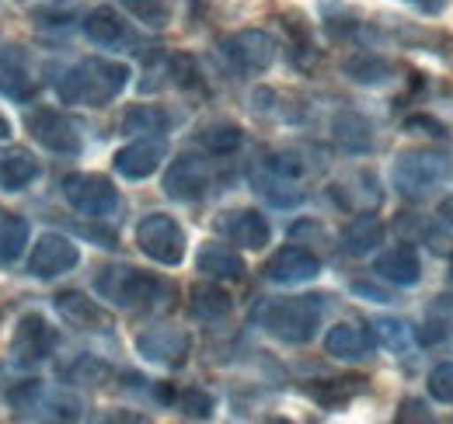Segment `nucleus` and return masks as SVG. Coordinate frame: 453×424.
I'll return each instance as SVG.
<instances>
[{
  "label": "nucleus",
  "instance_id": "nucleus-36",
  "mask_svg": "<svg viewBox=\"0 0 453 424\" xmlns=\"http://www.w3.org/2000/svg\"><path fill=\"white\" fill-rule=\"evenodd\" d=\"M66 375H70L73 382H84V386H102V382L112 375V369H109L102 359H91V355H84V359H81L73 369L66 372Z\"/></svg>",
  "mask_w": 453,
  "mask_h": 424
},
{
  "label": "nucleus",
  "instance_id": "nucleus-45",
  "mask_svg": "<svg viewBox=\"0 0 453 424\" xmlns=\"http://www.w3.org/2000/svg\"><path fill=\"white\" fill-rule=\"evenodd\" d=\"M450 282H453V261H450Z\"/></svg>",
  "mask_w": 453,
  "mask_h": 424
},
{
  "label": "nucleus",
  "instance_id": "nucleus-31",
  "mask_svg": "<svg viewBox=\"0 0 453 424\" xmlns=\"http://www.w3.org/2000/svg\"><path fill=\"white\" fill-rule=\"evenodd\" d=\"M28 244V219L0 216V265H14Z\"/></svg>",
  "mask_w": 453,
  "mask_h": 424
},
{
  "label": "nucleus",
  "instance_id": "nucleus-28",
  "mask_svg": "<svg viewBox=\"0 0 453 424\" xmlns=\"http://www.w3.org/2000/svg\"><path fill=\"white\" fill-rule=\"evenodd\" d=\"M453 330V296H436L429 303V314H426V323L415 330L422 344H440L447 341Z\"/></svg>",
  "mask_w": 453,
  "mask_h": 424
},
{
  "label": "nucleus",
  "instance_id": "nucleus-24",
  "mask_svg": "<svg viewBox=\"0 0 453 424\" xmlns=\"http://www.w3.org/2000/svg\"><path fill=\"white\" fill-rule=\"evenodd\" d=\"M84 35H88L95 46H105V49L122 46V42L129 39L126 21L119 18V11H112V7H95V11L84 18Z\"/></svg>",
  "mask_w": 453,
  "mask_h": 424
},
{
  "label": "nucleus",
  "instance_id": "nucleus-7",
  "mask_svg": "<svg viewBox=\"0 0 453 424\" xmlns=\"http://www.w3.org/2000/svg\"><path fill=\"white\" fill-rule=\"evenodd\" d=\"M136 352L154 362V366H165V369H181L192 355V337L188 330L181 327H171V323H161V327H150L136 337Z\"/></svg>",
  "mask_w": 453,
  "mask_h": 424
},
{
  "label": "nucleus",
  "instance_id": "nucleus-43",
  "mask_svg": "<svg viewBox=\"0 0 453 424\" xmlns=\"http://www.w3.org/2000/svg\"><path fill=\"white\" fill-rule=\"evenodd\" d=\"M440 219H443V223H447V226L453 230V195L447 199V202H443V206H440Z\"/></svg>",
  "mask_w": 453,
  "mask_h": 424
},
{
  "label": "nucleus",
  "instance_id": "nucleus-40",
  "mask_svg": "<svg viewBox=\"0 0 453 424\" xmlns=\"http://www.w3.org/2000/svg\"><path fill=\"white\" fill-rule=\"evenodd\" d=\"M408 418H411V421H433V418L426 414V404H422V400H404V404H401L397 421H408Z\"/></svg>",
  "mask_w": 453,
  "mask_h": 424
},
{
  "label": "nucleus",
  "instance_id": "nucleus-17",
  "mask_svg": "<svg viewBox=\"0 0 453 424\" xmlns=\"http://www.w3.org/2000/svg\"><path fill=\"white\" fill-rule=\"evenodd\" d=\"M57 314L66 320L70 327H77V330H112V317H109L91 296H84V292H77V289L59 292Z\"/></svg>",
  "mask_w": 453,
  "mask_h": 424
},
{
  "label": "nucleus",
  "instance_id": "nucleus-11",
  "mask_svg": "<svg viewBox=\"0 0 453 424\" xmlns=\"http://www.w3.org/2000/svg\"><path fill=\"white\" fill-rule=\"evenodd\" d=\"M57 348V330L39 317V314H25L14 327V341H11V355L21 366H39L42 359H50Z\"/></svg>",
  "mask_w": 453,
  "mask_h": 424
},
{
  "label": "nucleus",
  "instance_id": "nucleus-18",
  "mask_svg": "<svg viewBox=\"0 0 453 424\" xmlns=\"http://www.w3.org/2000/svg\"><path fill=\"white\" fill-rule=\"evenodd\" d=\"M35 91H39V80L28 70L21 49H4V56H0V95H7L11 102H32Z\"/></svg>",
  "mask_w": 453,
  "mask_h": 424
},
{
  "label": "nucleus",
  "instance_id": "nucleus-19",
  "mask_svg": "<svg viewBox=\"0 0 453 424\" xmlns=\"http://www.w3.org/2000/svg\"><path fill=\"white\" fill-rule=\"evenodd\" d=\"M325 352L342 362H359L373 352V334L359 323H335L325 337Z\"/></svg>",
  "mask_w": 453,
  "mask_h": 424
},
{
  "label": "nucleus",
  "instance_id": "nucleus-35",
  "mask_svg": "<svg viewBox=\"0 0 453 424\" xmlns=\"http://www.w3.org/2000/svg\"><path fill=\"white\" fill-rule=\"evenodd\" d=\"M174 407L185 414V418H210L213 414V397L199 386H188L181 393H174Z\"/></svg>",
  "mask_w": 453,
  "mask_h": 424
},
{
  "label": "nucleus",
  "instance_id": "nucleus-12",
  "mask_svg": "<svg viewBox=\"0 0 453 424\" xmlns=\"http://www.w3.org/2000/svg\"><path fill=\"white\" fill-rule=\"evenodd\" d=\"M81 261V251L70 237L63 233H42L35 251H32V261H28V271L35 278H57V275H66L70 268H77Z\"/></svg>",
  "mask_w": 453,
  "mask_h": 424
},
{
  "label": "nucleus",
  "instance_id": "nucleus-37",
  "mask_svg": "<svg viewBox=\"0 0 453 424\" xmlns=\"http://www.w3.org/2000/svg\"><path fill=\"white\" fill-rule=\"evenodd\" d=\"M265 167L276 170L280 178H289V181H296V178L307 174V163L300 160V154H293V150H276V154H269V157H265Z\"/></svg>",
  "mask_w": 453,
  "mask_h": 424
},
{
  "label": "nucleus",
  "instance_id": "nucleus-3",
  "mask_svg": "<svg viewBox=\"0 0 453 424\" xmlns=\"http://www.w3.org/2000/svg\"><path fill=\"white\" fill-rule=\"evenodd\" d=\"M325 317V296H289L269 299L258 310V323L286 344H307Z\"/></svg>",
  "mask_w": 453,
  "mask_h": 424
},
{
  "label": "nucleus",
  "instance_id": "nucleus-1",
  "mask_svg": "<svg viewBox=\"0 0 453 424\" xmlns=\"http://www.w3.org/2000/svg\"><path fill=\"white\" fill-rule=\"evenodd\" d=\"M129 66L115 63V59H84L70 70H63L57 80L59 102L66 105H88L102 108L115 102L122 95V87L129 84Z\"/></svg>",
  "mask_w": 453,
  "mask_h": 424
},
{
  "label": "nucleus",
  "instance_id": "nucleus-6",
  "mask_svg": "<svg viewBox=\"0 0 453 424\" xmlns=\"http://www.w3.org/2000/svg\"><path fill=\"white\" fill-rule=\"evenodd\" d=\"M63 195L66 202L84 216H112L119 209V192L105 174H66L63 178Z\"/></svg>",
  "mask_w": 453,
  "mask_h": 424
},
{
  "label": "nucleus",
  "instance_id": "nucleus-42",
  "mask_svg": "<svg viewBox=\"0 0 453 424\" xmlns=\"http://www.w3.org/2000/svg\"><path fill=\"white\" fill-rule=\"evenodd\" d=\"M422 14H443L447 11V0H411Z\"/></svg>",
  "mask_w": 453,
  "mask_h": 424
},
{
  "label": "nucleus",
  "instance_id": "nucleus-26",
  "mask_svg": "<svg viewBox=\"0 0 453 424\" xmlns=\"http://www.w3.org/2000/svg\"><path fill=\"white\" fill-rule=\"evenodd\" d=\"M342 70H345L349 80L366 84V87H373V84H388L391 73H395V66L377 53H352L345 63H342Z\"/></svg>",
  "mask_w": 453,
  "mask_h": 424
},
{
  "label": "nucleus",
  "instance_id": "nucleus-32",
  "mask_svg": "<svg viewBox=\"0 0 453 424\" xmlns=\"http://www.w3.org/2000/svg\"><path fill=\"white\" fill-rule=\"evenodd\" d=\"M373 334H377V341H380L388 352H395V355H404V352L418 341V334L411 330V323H404V320H397V317H380L373 323Z\"/></svg>",
  "mask_w": 453,
  "mask_h": 424
},
{
  "label": "nucleus",
  "instance_id": "nucleus-10",
  "mask_svg": "<svg viewBox=\"0 0 453 424\" xmlns=\"http://www.w3.org/2000/svg\"><path fill=\"white\" fill-rule=\"evenodd\" d=\"M28 129L39 140V147L53 154H81V125L57 108H39L28 115Z\"/></svg>",
  "mask_w": 453,
  "mask_h": 424
},
{
  "label": "nucleus",
  "instance_id": "nucleus-29",
  "mask_svg": "<svg viewBox=\"0 0 453 424\" xmlns=\"http://www.w3.org/2000/svg\"><path fill=\"white\" fill-rule=\"evenodd\" d=\"M192 299H188V310L196 314L199 320H224L230 314V292H224L220 285H196L192 292H188Z\"/></svg>",
  "mask_w": 453,
  "mask_h": 424
},
{
  "label": "nucleus",
  "instance_id": "nucleus-15",
  "mask_svg": "<svg viewBox=\"0 0 453 424\" xmlns=\"http://www.w3.org/2000/svg\"><path fill=\"white\" fill-rule=\"evenodd\" d=\"M220 230H224L237 247H244V251H262V247L269 244V237H273L269 219H265L258 209L226 212L224 219H220Z\"/></svg>",
  "mask_w": 453,
  "mask_h": 424
},
{
  "label": "nucleus",
  "instance_id": "nucleus-20",
  "mask_svg": "<svg viewBox=\"0 0 453 424\" xmlns=\"http://www.w3.org/2000/svg\"><path fill=\"white\" fill-rule=\"evenodd\" d=\"M384 237H388V230H384V223L377 216H356L342 230V251L352 254V258H366L384 244Z\"/></svg>",
  "mask_w": 453,
  "mask_h": 424
},
{
  "label": "nucleus",
  "instance_id": "nucleus-5",
  "mask_svg": "<svg viewBox=\"0 0 453 424\" xmlns=\"http://www.w3.org/2000/svg\"><path fill=\"white\" fill-rule=\"evenodd\" d=\"M136 244L157 265L174 268L181 265V258H185V233H181V226L171 216H165V212H150V216L140 219Z\"/></svg>",
  "mask_w": 453,
  "mask_h": 424
},
{
  "label": "nucleus",
  "instance_id": "nucleus-21",
  "mask_svg": "<svg viewBox=\"0 0 453 424\" xmlns=\"http://www.w3.org/2000/svg\"><path fill=\"white\" fill-rule=\"evenodd\" d=\"M39 178V160L25 147H4L0 150V188L4 192H21Z\"/></svg>",
  "mask_w": 453,
  "mask_h": 424
},
{
  "label": "nucleus",
  "instance_id": "nucleus-8",
  "mask_svg": "<svg viewBox=\"0 0 453 424\" xmlns=\"http://www.w3.org/2000/svg\"><path fill=\"white\" fill-rule=\"evenodd\" d=\"M210 178H213L210 160L199 154H181L165 170V195L174 202H199L210 192Z\"/></svg>",
  "mask_w": 453,
  "mask_h": 424
},
{
  "label": "nucleus",
  "instance_id": "nucleus-22",
  "mask_svg": "<svg viewBox=\"0 0 453 424\" xmlns=\"http://www.w3.org/2000/svg\"><path fill=\"white\" fill-rule=\"evenodd\" d=\"M196 268L206 275V278H224V282H234L244 275V258L234 251V247H224V244H203L199 258H196Z\"/></svg>",
  "mask_w": 453,
  "mask_h": 424
},
{
  "label": "nucleus",
  "instance_id": "nucleus-13",
  "mask_svg": "<svg viewBox=\"0 0 453 424\" xmlns=\"http://www.w3.org/2000/svg\"><path fill=\"white\" fill-rule=\"evenodd\" d=\"M262 275L269 278V282H276V285H300V282H311V278H318L321 275V261L307 251V247H280L265 268H262Z\"/></svg>",
  "mask_w": 453,
  "mask_h": 424
},
{
  "label": "nucleus",
  "instance_id": "nucleus-4",
  "mask_svg": "<svg viewBox=\"0 0 453 424\" xmlns=\"http://www.w3.org/2000/svg\"><path fill=\"white\" fill-rule=\"evenodd\" d=\"M453 167L443 154H433V150H411V154H401L391 170V181H395L397 195L408 199V202H422L429 199L436 188H443L450 181Z\"/></svg>",
  "mask_w": 453,
  "mask_h": 424
},
{
  "label": "nucleus",
  "instance_id": "nucleus-9",
  "mask_svg": "<svg viewBox=\"0 0 453 424\" xmlns=\"http://www.w3.org/2000/svg\"><path fill=\"white\" fill-rule=\"evenodd\" d=\"M224 56L241 70V73H265L276 59V42L273 35L258 32V28H244V32H234L220 42Z\"/></svg>",
  "mask_w": 453,
  "mask_h": 424
},
{
  "label": "nucleus",
  "instance_id": "nucleus-27",
  "mask_svg": "<svg viewBox=\"0 0 453 424\" xmlns=\"http://www.w3.org/2000/svg\"><path fill=\"white\" fill-rule=\"evenodd\" d=\"M251 185H255V192L262 195V199H269L273 206H296V202H303V192L300 188H293V181L289 178H280L276 170H269V167H262V170H251Z\"/></svg>",
  "mask_w": 453,
  "mask_h": 424
},
{
  "label": "nucleus",
  "instance_id": "nucleus-23",
  "mask_svg": "<svg viewBox=\"0 0 453 424\" xmlns=\"http://www.w3.org/2000/svg\"><path fill=\"white\" fill-rule=\"evenodd\" d=\"M363 390H366V379H363V375H339V379L311 382V386H307V397H314V400H318L321 407H328V411H339L352 397H359Z\"/></svg>",
  "mask_w": 453,
  "mask_h": 424
},
{
  "label": "nucleus",
  "instance_id": "nucleus-38",
  "mask_svg": "<svg viewBox=\"0 0 453 424\" xmlns=\"http://www.w3.org/2000/svg\"><path fill=\"white\" fill-rule=\"evenodd\" d=\"M429 397L440 404H453V362H443L429 372Z\"/></svg>",
  "mask_w": 453,
  "mask_h": 424
},
{
  "label": "nucleus",
  "instance_id": "nucleus-39",
  "mask_svg": "<svg viewBox=\"0 0 453 424\" xmlns=\"http://www.w3.org/2000/svg\"><path fill=\"white\" fill-rule=\"evenodd\" d=\"M404 129H408V132L433 136V140H447V125H443V122H436V118H429V115H411V118L404 122Z\"/></svg>",
  "mask_w": 453,
  "mask_h": 424
},
{
  "label": "nucleus",
  "instance_id": "nucleus-14",
  "mask_svg": "<svg viewBox=\"0 0 453 424\" xmlns=\"http://www.w3.org/2000/svg\"><path fill=\"white\" fill-rule=\"evenodd\" d=\"M165 154H168L165 136H154V140H136V143L122 147V150L115 154L112 163L122 178H129V181H143V178H150V174L161 167Z\"/></svg>",
  "mask_w": 453,
  "mask_h": 424
},
{
  "label": "nucleus",
  "instance_id": "nucleus-44",
  "mask_svg": "<svg viewBox=\"0 0 453 424\" xmlns=\"http://www.w3.org/2000/svg\"><path fill=\"white\" fill-rule=\"evenodd\" d=\"M4 136H11V125H7V118L0 115V140H4Z\"/></svg>",
  "mask_w": 453,
  "mask_h": 424
},
{
  "label": "nucleus",
  "instance_id": "nucleus-34",
  "mask_svg": "<svg viewBox=\"0 0 453 424\" xmlns=\"http://www.w3.org/2000/svg\"><path fill=\"white\" fill-rule=\"evenodd\" d=\"M136 21H143L147 28H165L171 21V4L168 0H119Z\"/></svg>",
  "mask_w": 453,
  "mask_h": 424
},
{
  "label": "nucleus",
  "instance_id": "nucleus-33",
  "mask_svg": "<svg viewBox=\"0 0 453 424\" xmlns=\"http://www.w3.org/2000/svg\"><path fill=\"white\" fill-rule=\"evenodd\" d=\"M199 147H203L206 154H213V157H226V154H234V150L241 147V129L230 125V122L206 125V129L199 132Z\"/></svg>",
  "mask_w": 453,
  "mask_h": 424
},
{
  "label": "nucleus",
  "instance_id": "nucleus-25",
  "mask_svg": "<svg viewBox=\"0 0 453 424\" xmlns=\"http://www.w3.org/2000/svg\"><path fill=\"white\" fill-rule=\"evenodd\" d=\"M332 132H335V143L345 154H370L373 150V125L363 115H356V111L339 115Z\"/></svg>",
  "mask_w": 453,
  "mask_h": 424
},
{
  "label": "nucleus",
  "instance_id": "nucleus-16",
  "mask_svg": "<svg viewBox=\"0 0 453 424\" xmlns=\"http://www.w3.org/2000/svg\"><path fill=\"white\" fill-rule=\"evenodd\" d=\"M373 271H377L384 282L408 289V285H415V282L422 278V258H418L415 244H395V247H388V251L373 261Z\"/></svg>",
  "mask_w": 453,
  "mask_h": 424
},
{
  "label": "nucleus",
  "instance_id": "nucleus-41",
  "mask_svg": "<svg viewBox=\"0 0 453 424\" xmlns=\"http://www.w3.org/2000/svg\"><path fill=\"white\" fill-rule=\"evenodd\" d=\"M352 292L356 296H366L370 303H391V292H384V289H377L370 282H352Z\"/></svg>",
  "mask_w": 453,
  "mask_h": 424
},
{
  "label": "nucleus",
  "instance_id": "nucleus-2",
  "mask_svg": "<svg viewBox=\"0 0 453 424\" xmlns=\"http://www.w3.org/2000/svg\"><path fill=\"white\" fill-rule=\"evenodd\" d=\"M95 289H98L102 299H109L119 310H165L174 299V289L165 278L147 275V271L133 265L102 268Z\"/></svg>",
  "mask_w": 453,
  "mask_h": 424
},
{
  "label": "nucleus",
  "instance_id": "nucleus-46",
  "mask_svg": "<svg viewBox=\"0 0 453 424\" xmlns=\"http://www.w3.org/2000/svg\"><path fill=\"white\" fill-rule=\"evenodd\" d=\"M0 216H4V212H0Z\"/></svg>",
  "mask_w": 453,
  "mask_h": 424
},
{
  "label": "nucleus",
  "instance_id": "nucleus-30",
  "mask_svg": "<svg viewBox=\"0 0 453 424\" xmlns=\"http://www.w3.org/2000/svg\"><path fill=\"white\" fill-rule=\"evenodd\" d=\"M171 118L168 111H161L157 105H136L129 108L126 115H122V122H119V129L122 132H154V136H161V132H168Z\"/></svg>",
  "mask_w": 453,
  "mask_h": 424
}]
</instances>
